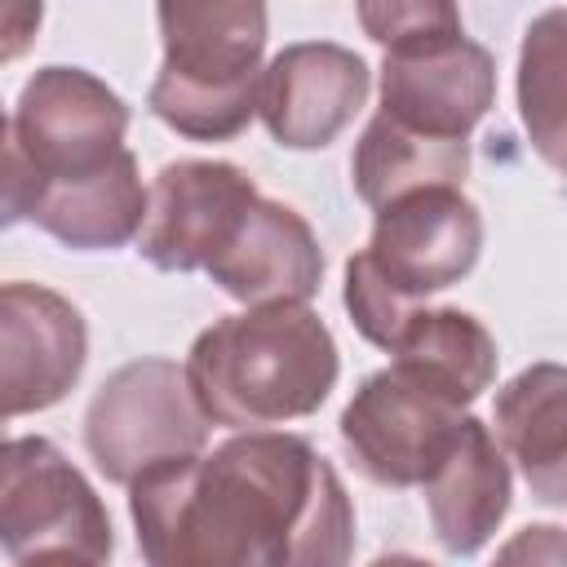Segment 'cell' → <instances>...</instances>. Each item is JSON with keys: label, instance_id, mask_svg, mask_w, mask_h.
<instances>
[{"label": "cell", "instance_id": "1", "mask_svg": "<svg viewBox=\"0 0 567 567\" xmlns=\"http://www.w3.org/2000/svg\"><path fill=\"white\" fill-rule=\"evenodd\" d=\"M128 514L151 567H341L354 549L341 474L284 430H239L142 470Z\"/></svg>", "mask_w": 567, "mask_h": 567}, {"label": "cell", "instance_id": "2", "mask_svg": "<svg viewBox=\"0 0 567 567\" xmlns=\"http://www.w3.org/2000/svg\"><path fill=\"white\" fill-rule=\"evenodd\" d=\"M182 372L208 425L270 430L315 416L341 377V359L306 301H266L208 323Z\"/></svg>", "mask_w": 567, "mask_h": 567}, {"label": "cell", "instance_id": "3", "mask_svg": "<svg viewBox=\"0 0 567 567\" xmlns=\"http://www.w3.org/2000/svg\"><path fill=\"white\" fill-rule=\"evenodd\" d=\"M164 62L146 93L155 120L190 142H230L257 115L266 0H155Z\"/></svg>", "mask_w": 567, "mask_h": 567}, {"label": "cell", "instance_id": "4", "mask_svg": "<svg viewBox=\"0 0 567 567\" xmlns=\"http://www.w3.org/2000/svg\"><path fill=\"white\" fill-rule=\"evenodd\" d=\"M0 549L13 563H106L115 554L102 496L44 434H0Z\"/></svg>", "mask_w": 567, "mask_h": 567}, {"label": "cell", "instance_id": "5", "mask_svg": "<svg viewBox=\"0 0 567 567\" xmlns=\"http://www.w3.org/2000/svg\"><path fill=\"white\" fill-rule=\"evenodd\" d=\"M204 443L208 416L199 412L182 363L159 354L115 368L84 408V447L120 487L159 461L204 452Z\"/></svg>", "mask_w": 567, "mask_h": 567}, {"label": "cell", "instance_id": "6", "mask_svg": "<svg viewBox=\"0 0 567 567\" xmlns=\"http://www.w3.org/2000/svg\"><path fill=\"white\" fill-rule=\"evenodd\" d=\"M465 408L430 390L403 368H381L363 377L350 394L337 430L354 470L377 487H421L456 439Z\"/></svg>", "mask_w": 567, "mask_h": 567}, {"label": "cell", "instance_id": "7", "mask_svg": "<svg viewBox=\"0 0 567 567\" xmlns=\"http://www.w3.org/2000/svg\"><path fill=\"white\" fill-rule=\"evenodd\" d=\"M372 213L377 221L363 257L394 297L425 301L478 266L483 217L461 186H421Z\"/></svg>", "mask_w": 567, "mask_h": 567}, {"label": "cell", "instance_id": "8", "mask_svg": "<svg viewBox=\"0 0 567 567\" xmlns=\"http://www.w3.org/2000/svg\"><path fill=\"white\" fill-rule=\"evenodd\" d=\"M89 363V323L62 292L0 284V425L62 403Z\"/></svg>", "mask_w": 567, "mask_h": 567}, {"label": "cell", "instance_id": "9", "mask_svg": "<svg viewBox=\"0 0 567 567\" xmlns=\"http://www.w3.org/2000/svg\"><path fill=\"white\" fill-rule=\"evenodd\" d=\"M252 199L257 186L239 164L226 159L164 164L146 190L137 257L164 275H195L226 248Z\"/></svg>", "mask_w": 567, "mask_h": 567}, {"label": "cell", "instance_id": "10", "mask_svg": "<svg viewBox=\"0 0 567 567\" xmlns=\"http://www.w3.org/2000/svg\"><path fill=\"white\" fill-rule=\"evenodd\" d=\"M13 133L44 182L89 173L124 151L128 106L84 66H40L13 106Z\"/></svg>", "mask_w": 567, "mask_h": 567}, {"label": "cell", "instance_id": "11", "mask_svg": "<svg viewBox=\"0 0 567 567\" xmlns=\"http://www.w3.org/2000/svg\"><path fill=\"white\" fill-rule=\"evenodd\" d=\"M368 89L372 71L354 49L332 40H301L261 66L257 115L279 146L319 151L350 128L368 102Z\"/></svg>", "mask_w": 567, "mask_h": 567}, {"label": "cell", "instance_id": "12", "mask_svg": "<svg viewBox=\"0 0 567 567\" xmlns=\"http://www.w3.org/2000/svg\"><path fill=\"white\" fill-rule=\"evenodd\" d=\"M496 102V62L465 31L381 62V111L434 137H470Z\"/></svg>", "mask_w": 567, "mask_h": 567}, {"label": "cell", "instance_id": "13", "mask_svg": "<svg viewBox=\"0 0 567 567\" xmlns=\"http://www.w3.org/2000/svg\"><path fill=\"white\" fill-rule=\"evenodd\" d=\"M204 275L244 306L310 301L323 284V248L297 208L257 195Z\"/></svg>", "mask_w": 567, "mask_h": 567}, {"label": "cell", "instance_id": "14", "mask_svg": "<svg viewBox=\"0 0 567 567\" xmlns=\"http://www.w3.org/2000/svg\"><path fill=\"white\" fill-rule=\"evenodd\" d=\"M421 492L434 540L447 554L470 558L496 536V527L509 514V465L501 443L478 416L470 412L461 416L456 439L447 443L439 465L421 478Z\"/></svg>", "mask_w": 567, "mask_h": 567}, {"label": "cell", "instance_id": "15", "mask_svg": "<svg viewBox=\"0 0 567 567\" xmlns=\"http://www.w3.org/2000/svg\"><path fill=\"white\" fill-rule=\"evenodd\" d=\"M142 217H146V186L137 177L133 151L124 146L89 173L44 182L27 221H35L44 235H53L75 252H102L137 239Z\"/></svg>", "mask_w": 567, "mask_h": 567}, {"label": "cell", "instance_id": "16", "mask_svg": "<svg viewBox=\"0 0 567 567\" xmlns=\"http://www.w3.org/2000/svg\"><path fill=\"white\" fill-rule=\"evenodd\" d=\"M567 372L563 363H532L496 394V443L518 465L540 505L567 501Z\"/></svg>", "mask_w": 567, "mask_h": 567}, {"label": "cell", "instance_id": "17", "mask_svg": "<svg viewBox=\"0 0 567 567\" xmlns=\"http://www.w3.org/2000/svg\"><path fill=\"white\" fill-rule=\"evenodd\" d=\"M385 354H394V368L412 372L456 408H470L496 381V341L483 319L461 306H412Z\"/></svg>", "mask_w": 567, "mask_h": 567}, {"label": "cell", "instance_id": "18", "mask_svg": "<svg viewBox=\"0 0 567 567\" xmlns=\"http://www.w3.org/2000/svg\"><path fill=\"white\" fill-rule=\"evenodd\" d=\"M470 173V137H434L377 111L354 142L350 182L368 208L421 186H461Z\"/></svg>", "mask_w": 567, "mask_h": 567}, {"label": "cell", "instance_id": "19", "mask_svg": "<svg viewBox=\"0 0 567 567\" xmlns=\"http://www.w3.org/2000/svg\"><path fill=\"white\" fill-rule=\"evenodd\" d=\"M523 124L549 168L563 164V9H545L518 53Z\"/></svg>", "mask_w": 567, "mask_h": 567}, {"label": "cell", "instance_id": "20", "mask_svg": "<svg viewBox=\"0 0 567 567\" xmlns=\"http://www.w3.org/2000/svg\"><path fill=\"white\" fill-rule=\"evenodd\" d=\"M359 27L385 53L421 49L461 35V4L456 0H354Z\"/></svg>", "mask_w": 567, "mask_h": 567}, {"label": "cell", "instance_id": "21", "mask_svg": "<svg viewBox=\"0 0 567 567\" xmlns=\"http://www.w3.org/2000/svg\"><path fill=\"white\" fill-rule=\"evenodd\" d=\"M341 297H346L350 323H354L359 337L372 341L377 350H385L390 337L399 332V323L412 315V306H421V301H403V297H394V292L377 279V270L368 266L363 252H354V257L346 261V292H341Z\"/></svg>", "mask_w": 567, "mask_h": 567}, {"label": "cell", "instance_id": "22", "mask_svg": "<svg viewBox=\"0 0 567 567\" xmlns=\"http://www.w3.org/2000/svg\"><path fill=\"white\" fill-rule=\"evenodd\" d=\"M40 186H44V177L27 159V151L13 133V115L0 102V230L31 217L35 199H40Z\"/></svg>", "mask_w": 567, "mask_h": 567}, {"label": "cell", "instance_id": "23", "mask_svg": "<svg viewBox=\"0 0 567 567\" xmlns=\"http://www.w3.org/2000/svg\"><path fill=\"white\" fill-rule=\"evenodd\" d=\"M44 27V0H0V66L22 58Z\"/></svg>", "mask_w": 567, "mask_h": 567}, {"label": "cell", "instance_id": "24", "mask_svg": "<svg viewBox=\"0 0 567 567\" xmlns=\"http://www.w3.org/2000/svg\"><path fill=\"white\" fill-rule=\"evenodd\" d=\"M0 434H4V425H0Z\"/></svg>", "mask_w": 567, "mask_h": 567}]
</instances>
